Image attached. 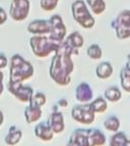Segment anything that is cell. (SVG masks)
<instances>
[{
	"label": "cell",
	"instance_id": "6da1fadb",
	"mask_svg": "<svg viewBox=\"0 0 130 146\" xmlns=\"http://www.w3.org/2000/svg\"><path fill=\"white\" fill-rule=\"evenodd\" d=\"M77 49L71 46L66 40L61 43L59 48L55 51L49 74L58 85L66 86L70 83V74L72 73L74 68L71 54H77Z\"/></svg>",
	"mask_w": 130,
	"mask_h": 146
},
{
	"label": "cell",
	"instance_id": "7a4b0ae2",
	"mask_svg": "<svg viewBox=\"0 0 130 146\" xmlns=\"http://www.w3.org/2000/svg\"><path fill=\"white\" fill-rule=\"evenodd\" d=\"M9 74V83H22L33 77L34 68L19 54H14L10 59Z\"/></svg>",
	"mask_w": 130,
	"mask_h": 146
},
{
	"label": "cell",
	"instance_id": "3957f363",
	"mask_svg": "<svg viewBox=\"0 0 130 146\" xmlns=\"http://www.w3.org/2000/svg\"><path fill=\"white\" fill-rule=\"evenodd\" d=\"M62 42L53 40L50 37L34 36L30 39V45L37 57H47L51 52L56 51Z\"/></svg>",
	"mask_w": 130,
	"mask_h": 146
},
{
	"label": "cell",
	"instance_id": "277c9868",
	"mask_svg": "<svg viewBox=\"0 0 130 146\" xmlns=\"http://www.w3.org/2000/svg\"><path fill=\"white\" fill-rule=\"evenodd\" d=\"M71 11L74 20L81 27L89 29L95 25V19L89 13L85 3L82 0H76L71 5Z\"/></svg>",
	"mask_w": 130,
	"mask_h": 146
},
{
	"label": "cell",
	"instance_id": "5b68a950",
	"mask_svg": "<svg viewBox=\"0 0 130 146\" xmlns=\"http://www.w3.org/2000/svg\"><path fill=\"white\" fill-rule=\"evenodd\" d=\"M119 39H127L130 37V10H123L112 22Z\"/></svg>",
	"mask_w": 130,
	"mask_h": 146
},
{
	"label": "cell",
	"instance_id": "8992f818",
	"mask_svg": "<svg viewBox=\"0 0 130 146\" xmlns=\"http://www.w3.org/2000/svg\"><path fill=\"white\" fill-rule=\"evenodd\" d=\"M94 110L92 108L91 104L84 105H76L71 110V117L75 122L83 125H91L95 121Z\"/></svg>",
	"mask_w": 130,
	"mask_h": 146
},
{
	"label": "cell",
	"instance_id": "52a82bcc",
	"mask_svg": "<svg viewBox=\"0 0 130 146\" xmlns=\"http://www.w3.org/2000/svg\"><path fill=\"white\" fill-rule=\"evenodd\" d=\"M30 11L29 0H12L9 8V15L14 21L20 22L26 20Z\"/></svg>",
	"mask_w": 130,
	"mask_h": 146
},
{
	"label": "cell",
	"instance_id": "ba28073f",
	"mask_svg": "<svg viewBox=\"0 0 130 146\" xmlns=\"http://www.w3.org/2000/svg\"><path fill=\"white\" fill-rule=\"evenodd\" d=\"M8 91L22 102H30L34 96V90L29 86H22V83H9Z\"/></svg>",
	"mask_w": 130,
	"mask_h": 146
},
{
	"label": "cell",
	"instance_id": "9c48e42d",
	"mask_svg": "<svg viewBox=\"0 0 130 146\" xmlns=\"http://www.w3.org/2000/svg\"><path fill=\"white\" fill-rule=\"evenodd\" d=\"M51 24V32H50V38L56 41L62 42L64 39L65 34H66V27L63 24V21L60 15H55L51 17L50 20Z\"/></svg>",
	"mask_w": 130,
	"mask_h": 146
},
{
	"label": "cell",
	"instance_id": "30bf717a",
	"mask_svg": "<svg viewBox=\"0 0 130 146\" xmlns=\"http://www.w3.org/2000/svg\"><path fill=\"white\" fill-rule=\"evenodd\" d=\"M28 31L35 35H43L48 34L51 32V24L50 21L45 20H37L30 23L28 26Z\"/></svg>",
	"mask_w": 130,
	"mask_h": 146
},
{
	"label": "cell",
	"instance_id": "8fae6325",
	"mask_svg": "<svg viewBox=\"0 0 130 146\" xmlns=\"http://www.w3.org/2000/svg\"><path fill=\"white\" fill-rule=\"evenodd\" d=\"M75 97H76L77 101H79L81 103H87L91 101L94 97V93H93L91 86L87 83H80L76 87Z\"/></svg>",
	"mask_w": 130,
	"mask_h": 146
},
{
	"label": "cell",
	"instance_id": "7c38bea8",
	"mask_svg": "<svg viewBox=\"0 0 130 146\" xmlns=\"http://www.w3.org/2000/svg\"><path fill=\"white\" fill-rule=\"evenodd\" d=\"M42 113L43 111H42L41 106H39L32 101H30V105L26 107V110H24V117H26V121L28 124L38 122L39 119H41Z\"/></svg>",
	"mask_w": 130,
	"mask_h": 146
},
{
	"label": "cell",
	"instance_id": "4fadbf2b",
	"mask_svg": "<svg viewBox=\"0 0 130 146\" xmlns=\"http://www.w3.org/2000/svg\"><path fill=\"white\" fill-rule=\"evenodd\" d=\"M48 124L55 134H60V133H62L64 131V119H63V115L61 112L54 111L49 117Z\"/></svg>",
	"mask_w": 130,
	"mask_h": 146
},
{
	"label": "cell",
	"instance_id": "5bb4252c",
	"mask_svg": "<svg viewBox=\"0 0 130 146\" xmlns=\"http://www.w3.org/2000/svg\"><path fill=\"white\" fill-rule=\"evenodd\" d=\"M54 134L55 133L52 131L48 123H40L35 127V135L43 141H51L53 139Z\"/></svg>",
	"mask_w": 130,
	"mask_h": 146
},
{
	"label": "cell",
	"instance_id": "9a60e30c",
	"mask_svg": "<svg viewBox=\"0 0 130 146\" xmlns=\"http://www.w3.org/2000/svg\"><path fill=\"white\" fill-rule=\"evenodd\" d=\"M87 142L89 146H102L106 143V137L100 130L92 129L89 130Z\"/></svg>",
	"mask_w": 130,
	"mask_h": 146
},
{
	"label": "cell",
	"instance_id": "2e32d148",
	"mask_svg": "<svg viewBox=\"0 0 130 146\" xmlns=\"http://www.w3.org/2000/svg\"><path fill=\"white\" fill-rule=\"evenodd\" d=\"M22 136V131H20L18 128H16L15 126H11L9 128L8 134L5 136L4 141H5V143L7 144V145L13 146V145H15V144H17L19 141H20Z\"/></svg>",
	"mask_w": 130,
	"mask_h": 146
},
{
	"label": "cell",
	"instance_id": "e0dca14e",
	"mask_svg": "<svg viewBox=\"0 0 130 146\" xmlns=\"http://www.w3.org/2000/svg\"><path fill=\"white\" fill-rule=\"evenodd\" d=\"M112 73H113V68L111 63L108 61L100 63L96 68V75L100 79H108L109 77H111Z\"/></svg>",
	"mask_w": 130,
	"mask_h": 146
},
{
	"label": "cell",
	"instance_id": "ac0fdd59",
	"mask_svg": "<svg viewBox=\"0 0 130 146\" xmlns=\"http://www.w3.org/2000/svg\"><path fill=\"white\" fill-rule=\"evenodd\" d=\"M85 1L95 15H101L106 9V3L104 0H85Z\"/></svg>",
	"mask_w": 130,
	"mask_h": 146
},
{
	"label": "cell",
	"instance_id": "d6986e66",
	"mask_svg": "<svg viewBox=\"0 0 130 146\" xmlns=\"http://www.w3.org/2000/svg\"><path fill=\"white\" fill-rule=\"evenodd\" d=\"M120 83L123 90L130 92V68L125 66L120 72Z\"/></svg>",
	"mask_w": 130,
	"mask_h": 146
},
{
	"label": "cell",
	"instance_id": "ffe728a7",
	"mask_svg": "<svg viewBox=\"0 0 130 146\" xmlns=\"http://www.w3.org/2000/svg\"><path fill=\"white\" fill-rule=\"evenodd\" d=\"M105 98L111 102H117L121 98V91L117 87H110L104 93Z\"/></svg>",
	"mask_w": 130,
	"mask_h": 146
},
{
	"label": "cell",
	"instance_id": "44dd1931",
	"mask_svg": "<svg viewBox=\"0 0 130 146\" xmlns=\"http://www.w3.org/2000/svg\"><path fill=\"white\" fill-rule=\"evenodd\" d=\"M127 137L122 132H116L115 134L110 138V146H124L127 142Z\"/></svg>",
	"mask_w": 130,
	"mask_h": 146
},
{
	"label": "cell",
	"instance_id": "7402d4cb",
	"mask_svg": "<svg viewBox=\"0 0 130 146\" xmlns=\"http://www.w3.org/2000/svg\"><path fill=\"white\" fill-rule=\"evenodd\" d=\"M66 41H67L71 46L76 49H78L79 47H81L82 45H83V38H82V36L78 32H74L72 34H70L69 36L67 37Z\"/></svg>",
	"mask_w": 130,
	"mask_h": 146
},
{
	"label": "cell",
	"instance_id": "603a6c76",
	"mask_svg": "<svg viewBox=\"0 0 130 146\" xmlns=\"http://www.w3.org/2000/svg\"><path fill=\"white\" fill-rule=\"evenodd\" d=\"M92 108L94 110L95 112H98V113H101V112L106 111L107 108H108V104H107V101L104 99L103 97H98L97 99H95L92 103H89Z\"/></svg>",
	"mask_w": 130,
	"mask_h": 146
},
{
	"label": "cell",
	"instance_id": "cb8c5ba5",
	"mask_svg": "<svg viewBox=\"0 0 130 146\" xmlns=\"http://www.w3.org/2000/svg\"><path fill=\"white\" fill-rule=\"evenodd\" d=\"M104 127L108 131L116 133L119 130V128H120V121L118 119V117H110L104 122Z\"/></svg>",
	"mask_w": 130,
	"mask_h": 146
},
{
	"label": "cell",
	"instance_id": "d4e9b609",
	"mask_svg": "<svg viewBox=\"0 0 130 146\" xmlns=\"http://www.w3.org/2000/svg\"><path fill=\"white\" fill-rule=\"evenodd\" d=\"M87 54L91 57L92 59H100L102 57V49L98 44H93L87 48Z\"/></svg>",
	"mask_w": 130,
	"mask_h": 146
},
{
	"label": "cell",
	"instance_id": "484cf974",
	"mask_svg": "<svg viewBox=\"0 0 130 146\" xmlns=\"http://www.w3.org/2000/svg\"><path fill=\"white\" fill-rule=\"evenodd\" d=\"M59 0H41V7L46 11L55 9Z\"/></svg>",
	"mask_w": 130,
	"mask_h": 146
},
{
	"label": "cell",
	"instance_id": "4316f807",
	"mask_svg": "<svg viewBox=\"0 0 130 146\" xmlns=\"http://www.w3.org/2000/svg\"><path fill=\"white\" fill-rule=\"evenodd\" d=\"M31 101L42 107L45 103H46V96H45L43 93H37V94H35L34 96H33Z\"/></svg>",
	"mask_w": 130,
	"mask_h": 146
},
{
	"label": "cell",
	"instance_id": "83f0119b",
	"mask_svg": "<svg viewBox=\"0 0 130 146\" xmlns=\"http://www.w3.org/2000/svg\"><path fill=\"white\" fill-rule=\"evenodd\" d=\"M7 64V59L5 57L4 54H0V68H4Z\"/></svg>",
	"mask_w": 130,
	"mask_h": 146
},
{
	"label": "cell",
	"instance_id": "f1b7e54d",
	"mask_svg": "<svg viewBox=\"0 0 130 146\" xmlns=\"http://www.w3.org/2000/svg\"><path fill=\"white\" fill-rule=\"evenodd\" d=\"M0 13H1V20H0V24L2 25L3 23L5 22V20H6V13H5L4 9L3 8H1L0 9Z\"/></svg>",
	"mask_w": 130,
	"mask_h": 146
},
{
	"label": "cell",
	"instance_id": "f546056e",
	"mask_svg": "<svg viewBox=\"0 0 130 146\" xmlns=\"http://www.w3.org/2000/svg\"><path fill=\"white\" fill-rule=\"evenodd\" d=\"M59 104H60L61 106H66V105H67V101H66L65 99H62L59 101Z\"/></svg>",
	"mask_w": 130,
	"mask_h": 146
},
{
	"label": "cell",
	"instance_id": "4dcf8cb0",
	"mask_svg": "<svg viewBox=\"0 0 130 146\" xmlns=\"http://www.w3.org/2000/svg\"><path fill=\"white\" fill-rule=\"evenodd\" d=\"M66 146H79V145L76 144V143H74L73 141H70L69 140V141L67 142V144H66Z\"/></svg>",
	"mask_w": 130,
	"mask_h": 146
},
{
	"label": "cell",
	"instance_id": "1f68e13d",
	"mask_svg": "<svg viewBox=\"0 0 130 146\" xmlns=\"http://www.w3.org/2000/svg\"><path fill=\"white\" fill-rule=\"evenodd\" d=\"M126 66L130 68V55H128V61H127V63H126Z\"/></svg>",
	"mask_w": 130,
	"mask_h": 146
},
{
	"label": "cell",
	"instance_id": "d6a6232c",
	"mask_svg": "<svg viewBox=\"0 0 130 146\" xmlns=\"http://www.w3.org/2000/svg\"><path fill=\"white\" fill-rule=\"evenodd\" d=\"M124 146H130V140H127V142H126Z\"/></svg>",
	"mask_w": 130,
	"mask_h": 146
}]
</instances>
